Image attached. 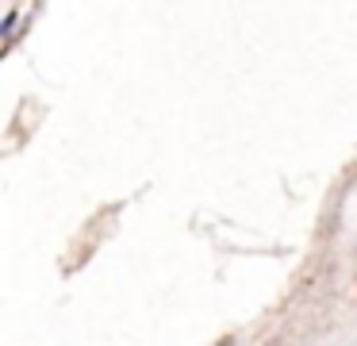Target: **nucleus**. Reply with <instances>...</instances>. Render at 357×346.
Instances as JSON below:
<instances>
[]
</instances>
